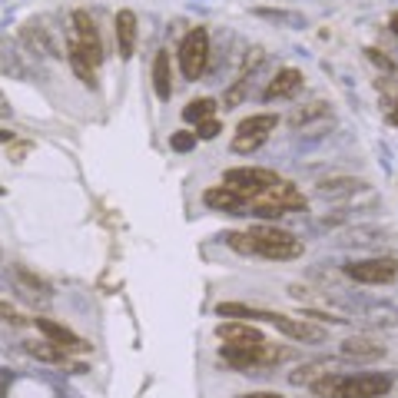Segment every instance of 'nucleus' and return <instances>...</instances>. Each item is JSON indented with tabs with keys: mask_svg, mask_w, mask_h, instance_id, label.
<instances>
[{
	"mask_svg": "<svg viewBox=\"0 0 398 398\" xmlns=\"http://www.w3.org/2000/svg\"><path fill=\"white\" fill-rule=\"evenodd\" d=\"M309 388L319 398H382L388 395L392 379L388 375H336V372H325Z\"/></svg>",
	"mask_w": 398,
	"mask_h": 398,
	"instance_id": "nucleus-1",
	"label": "nucleus"
},
{
	"mask_svg": "<svg viewBox=\"0 0 398 398\" xmlns=\"http://www.w3.org/2000/svg\"><path fill=\"white\" fill-rule=\"evenodd\" d=\"M249 236H252V256H262V259H272V262H286L302 256V243L286 230L256 226V230H249Z\"/></svg>",
	"mask_w": 398,
	"mask_h": 398,
	"instance_id": "nucleus-2",
	"label": "nucleus"
},
{
	"mask_svg": "<svg viewBox=\"0 0 398 398\" xmlns=\"http://www.w3.org/2000/svg\"><path fill=\"white\" fill-rule=\"evenodd\" d=\"M209 63V33L206 27H196L183 37L180 44V67H183V77L186 80H199L202 70Z\"/></svg>",
	"mask_w": 398,
	"mask_h": 398,
	"instance_id": "nucleus-3",
	"label": "nucleus"
},
{
	"mask_svg": "<svg viewBox=\"0 0 398 398\" xmlns=\"http://www.w3.org/2000/svg\"><path fill=\"white\" fill-rule=\"evenodd\" d=\"M279 176L272 169H252V166H239V169H226L223 173V186L236 189L243 199H252L256 193H262L266 186H276Z\"/></svg>",
	"mask_w": 398,
	"mask_h": 398,
	"instance_id": "nucleus-4",
	"label": "nucleus"
},
{
	"mask_svg": "<svg viewBox=\"0 0 398 398\" xmlns=\"http://www.w3.org/2000/svg\"><path fill=\"white\" fill-rule=\"evenodd\" d=\"M345 276L355 282H368V286H385L398 276V259H362V262H349L345 266Z\"/></svg>",
	"mask_w": 398,
	"mask_h": 398,
	"instance_id": "nucleus-5",
	"label": "nucleus"
},
{
	"mask_svg": "<svg viewBox=\"0 0 398 398\" xmlns=\"http://www.w3.org/2000/svg\"><path fill=\"white\" fill-rule=\"evenodd\" d=\"M252 199L269 202V206H276V209H282V213H289V209H306V196H302L292 183H282V180H279L276 186H266V189L256 193Z\"/></svg>",
	"mask_w": 398,
	"mask_h": 398,
	"instance_id": "nucleus-6",
	"label": "nucleus"
},
{
	"mask_svg": "<svg viewBox=\"0 0 398 398\" xmlns=\"http://www.w3.org/2000/svg\"><path fill=\"white\" fill-rule=\"evenodd\" d=\"M33 325H37L53 345H60V349H67V352H83V349H87V342H83L80 336H73V332H70L67 325H60V322L44 319V315H40V319H33Z\"/></svg>",
	"mask_w": 398,
	"mask_h": 398,
	"instance_id": "nucleus-7",
	"label": "nucleus"
},
{
	"mask_svg": "<svg viewBox=\"0 0 398 398\" xmlns=\"http://www.w3.org/2000/svg\"><path fill=\"white\" fill-rule=\"evenodd\" d=\"M269 322L276 325L279 332H286V336L292 338H302V342H322L325 338V332L322 329H315V325H309L306 319H289V315H279V312H269Z\"/></svg>",
	"mask_w": 398,
	"mask_h": 398,
	"instance_id": "nucleus-8",
	"label": "nucleus"
},
{
	"mask_svg": "<svg viewBox=\"0 0 398 398\" xmlns=\"http://www.w3.org/2000/svg\"><path fill=\"white\" fill-rule=\"evenodd\" d=\"M116 46H120L123 60H130L133 50H137V14L133 10H120L116 14Z\"/></svg>",
	"mask_w": 398,
	"mask_h": 398,
	"instance_id": "nucleus-9",
	"label": "nucleus"
},
{
	"mask_svg": "<svg viewBox=\"0 0 398 398\" xmlns=\"http://www.w3.org/2000/svg\"><path fill=\"white\" fill-rule=\"evenodd\" d=\"M338 355L342 358H355V362H372V358H382L385 355V345L372 342V338H345Z\"/></svg>",
	"mask_w": 398,
	"mask_h": 398,
	"instance_id": "nucleus-10",
	"label": "nucleus"
},
{
	"mask_svg": "<svg viewBox=\"0 0 398 398\" xmlns=\"http://www.w3.org/2000/svg\"><path fill=\"white\" fill-rule=\"evenodd\" d=\"M73 31H77V40L80 46H87V50H93V53H103L100 50V33H96V20H93L87 10H77L73 14Z\"/></svg>",
	"mask_w": 398,
	"mask_h": 398,
	"instance_id": "nucleus-11",
	"label": "nucleus"
},
{
	"mask_svg": "<svg viewBox=\"0 0 398 398\" xmlns=\"http://www.w3.org/2000/svg\"><path fill=\"white\" fill-rule=\"evenodd\" d=\"M302 87V73L295 70V67H286V70H279L276 80L266 87V100H279V96H292V93Z\"/></svg>",
	"mask_w": 398,
	"mask_h": 398,
	"instance_id": "nucleus-12",
	"label": "nucleus"
},
{
	"mask_svg": "<svg viewBox=\"0 0 398 398\" xmlns=\"http://www.w3.org/2000/svg\"><path fill=\"white\" fill-rule=\"evenodd\" d=\"M216 336L223 338V342H266L259 329L249 325V322H223L216 329Z\"/></svg>",
	"mask_w": 398,
	"mask_h": 398,
	"instance_id": "nucleus-13",
	"label": "nucleus"
},
{
	"mask_svg": "<svg viewBox=\"0 0 398 398\" xmlns=\"http://www.w3.org/2000/svg\"><path fill=\"white\" fill-rule=\"evenodd\" d=\"M206 206H213V209H223V213H236L239 206H243L245 199L236 193V189H230V186H213V189H206Z\"/></svg>",
	"mask_w": 398,
	"mask_h": 398,
	"instance_id": "nucleus-14",
	"label": "nucleus"
},
{
	"mask_svg": "<svg viewBox=\"0 0 398 398\" xmlns=\"http://www.w3.org/2000/svg\"><path fill=\"white\" fill-rule=\"evenodd\" d=\"M153 87H156V96H159V100H169V93H173V73H169L166 50H159L153 60Z\"/></svg>",
	"mask_w": 398,
	"mask_h": 398,
	"instance_id": "nucleus-15",
	"label": "nucleus"
},
{
	"mask_svg": "<svg viewBox=\"0 0 398 398\" xmlns=\"http://www.w3.org/2000/svg\"><path fill=\"white\" fill-rule=\"evenodd\" d=\"M362 180H352V176H336V180H322L319 183V196H349L355 189H362Z\"/></svg>",
	"mask_w": 398,
	"mask_h": 398,
	"instance_id": "nucleus-16",
	"label": "nucleus"
},
{
	"mask_svg": "<svg viewBox=\"0 0 398 398\" xmlns=\"http://www.w3.org/2000/svg\"><path fill=\"white\" fill-rule=\"evenodd\" d=\"M279 126V116L276 113H259V116H245L239 123V133H256V137H266L269 130Z\"/></svg>",
	"mask_w": 398,
	"mask_h": 398,
	"instance_id": "nucleus-17",
	"label": "nucleus"
},
{
	"mask_svg": "<svg viewBox=\"0 0 398 398\" xmlns=\"http://www.w3.org/2000/svg\"><path fill=\"white\" fill-rule=\"evenodd\" d=\"M27 345V352L33 355V358H40V362H67V349H60V345H53V342H24Z\"/></svg>",
	"mask_w": 398,
	"mask_h": 398,
	"instance_id": "nucleus-18",
	"label": "nucleus"
},
{
	"mask_svg": "<svg viewBox=\"0 0 398 398\" xmlns=\"http://www.w3.org/2000/svg\"><path fill=\"white\" fill-rule=\"evenodd\" d=\"M216 312H219V315H226V319H266V322H269V312H259V309L243 306V302H219Z\"/></svg>",
	"mask_w": 398,
	"mask_h": 398,
	"instance_id": "nucleus-19",
	"label": "nucleus"
},
{
	"mask_svg": "<svg viewBox=\"0 0 398 398\" xmlns=\"http://www.w3.org/2000/svg\"><path fill=\"white\" fill-rule=\"evenodd\" d=\"M213 113H216V100L202 96V100H193V103L183 110V120L186 123H202V120H209Z\"/></svg>",
	"mask_w": 398,
	"mask_h": 398,
	"instance_id": "nucleus-20",
	"label": "nucleus"
},
{
	"mask_svg": "<svg viewBox=\"0 0 398 398\" xmlns=\"http://www.w3.org/2000/svg\"><path fill=\"white\" fill-rule=\"evenodd\" d=\"M325 368H332L329 362H309V365H302V368H295L289 375V382L292 385H312L315 379H322L325 375Z\"/></svg>",
	"mask_w": 398,
	"mask_h": 398,
	"instance_id": "nucleus-21",
	"label": "nucleus"
},
{
	"mask_svg": "<svg viewBox=\"0 0 398 398\" xmlns=\"http://www.w3.org/2000/svg\"><path fill=\"white\" fill-rule=\"evenodd\" d=\"M262 143H266V137H256V133H236V139H232V153H256Z\"/></svg>",
	"mask_w": 398,
	"mask_h": 398,
	"instance_id": "nucleus-22",
	"label": "nucleus"
},
{
	"mask_svg": "<svg viewBox=\"0 0 398 398\" xmlns=\"http://www.w3.org/2000/svg\"><path fill=\"white\" fill-rule=\"evenodd\" d=\"M226 245L236 249V252H243V256H252V236H249V232H230V236H226Z\"/></svg>",
	"mask_w": 398,
	"mask_h": 398,
	"instance_id": "nucleus-23",
	"label": "nucleus"
},
{
	"mask_svg": "<svg viewBox=\"0 0 398 398\" xmlns=\"http://www.w3.org/2000/svg\"><path fill=\"white\" fill-rule=\"evenodd\" d=\"M169 146H173L176 153H189V150L196 146V133H189V130H180V133H173V137H169Z\"/></svg>",
	"mask_w": 398,
	"mask_h": 398,
	"instance_id": "nucleus-24",
	"label": "nucleus"
},
{
	"mask_svg": "<svg viewBox=\"0 0 398 398\" xmlns=\"http://www.w3.org/2000/svg\"><path fill=\"white\" fill-rule=\"evenodd\" d=\"M199 130H196V139H216L219 133H223V126H219V120H202V123H196Z\"/></svg>",
	"mask_w": 398,
	"mask_h": 398,
	"instance_id": "nucleus-25",
	"label": "nucleus"
},
{
	"mask_svg": "<svg viewBox=\"0 0 398 398\" xmlns=\"http://www.w3.org/2000/svg\"><path fill=\"white\" fill-rule=\"evenodd\" d=\"M0 319L3 322H10V325H24V315H20V312H17L14 306H10V302H0Z\"/></svg>",
	"mask_w": 398,
	"mask_h": 398,
	"instance_id": "nucleus-26",
	"label": "nucleus"
},
{
	"mask_svg": "<svg viewBox=\"0 0 398 398\" xmlns=\"http://www.w3.org/2000/svg\"><path fill=\"white\" fill-rule=\"evenodd\" d=\"M259 17H272V20H286V24H302V17L286 14V10H256Z\"/></svg>",
	"mask_w": 398,
	"mask_h": 398,
	"instance_id": "nucleus-27",
	"label": "nucleus"
},
{
	"mask_svg": "<svg viewBox=\"0 0 398 398\" xmlns=\"http://www.w3.org/2000/svg\"><path fill=\"white\" fill-rule=\"evenodd\" d=\"M365 53H368V60H372V63H379L382 70H392V60H388V57H382L379 50H365Z\"/></svg>",
	"mask_w": 398,
	"mask_h": 398,
	"instance_id": "nucleus-28",
	"label": "nucleus"
},
{
	"mask_svg": "<svg viewBox=\"0 0 398 398\" xmlns=\"http://www.w3.org/2000/svg\"><path fill=\"white\" fill-rule=\"evenodd\" d=\"M239 398H282L276 392H252V395H239Z\"/></svg>",
	"mask_w": 398,
	"mask_h": 398,
	"instance_id": "nucleus-29",
	"label": "nucleus"
},
{
	"mask_svg": "<svg viewBox=\"0 0 398 398\" xmlns=\"http://www.w3.org/2000/svg\"><path fill=\"white\" fill-rule=\"evenodd\" d=\"M27 150H31V146H17V150H14V146H10V159H17V156H24V153H27Z\"/></svg>",
	"mask_w": 398,
	"mask_h": 398,
	"instance_id": "nucleus-30",
	"label": "nucleus"
},
{
	"mask_svg": "<svg viewBox=\"0 0 398 398\" xmlns=\"http://www.w3.org/2000/svg\"><path fill=\"white\" fill-rule=\"evenodd\" d=\"M3 139H14V133H7V130H0V143H3Z\"/></svg>",
	"mask_w": 398,
	"mask_h": 398,
	"instance_id": "nucleus-31",
	"label": "nucleus"
},
{
	"mask_svg": "<svg viewBox=\"0 0 398 398\" xmlns=\"http://www.w3.org/2000/svg\"><path fill=\"white\" fill-rule=\"evenodd\" d=\"M392 31L398 33V14H392Z\"/></svg>",
	"mask_w": 398,
	"mask_h": 398,
	"instance_id": "nucleus-32",
	"label": "nucleus"
},
{
	"mask_svg": "<svg viewBox=\"0 0 398 398\" xmlns=\"http://www.w3.org/2000/svg\"><path fill=\"white\" fill-rule=\"evenodd\" d=\"M392 123H395V126H398V110H395V113H392Z\"/></svg>",
	"mask_w": 398,
	"mask_h": 398,
	"instance_id": "nucleus-33",
	"label": "nucleus"
},
{
	"mask_svg": "<svg viewBox=\"0 0 398 398\" xmlns=\"http://www.w3.org/2000/svg\"><path fill=\"white\" fill-rule=\"evenodd\" d=\"M0 193H3V186H0Z\"/></svg>",
	"mask_w": 398,
	"mask_h": 398,
	"instance_id": "nucleus-34",
	"label": "nucleus"
}]
</instances>
